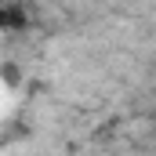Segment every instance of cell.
I'll use <instances>...</instances> for the list:
<instances>
[{"instance_id": "1", "label": "cell", "mask_w": 156, "mask_h": 156, "mask_svg": "<svg viewBox=\"0 0 156 156\" xmlns=\"http://www.w3.org/2000/svg\"><path fill=\"white\" fill-rule=\"evenodd\" d=\"M18 22H22V11H18V7H7V4H0V33L15 29Z\"/></svg>"}]
</instances>
